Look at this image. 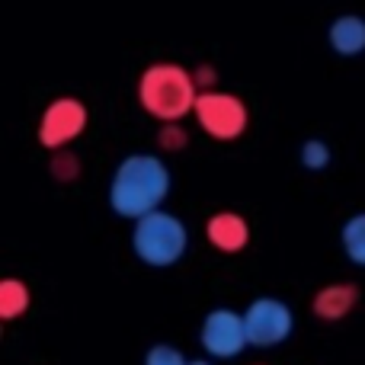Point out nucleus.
<instances>
[{
	"instance_id": "obj_1",
	"label": "nucleus",
	"mask_w": 365,
	"mask_h": 365,
	"mask_svg": "<svg viewBox=\"0 0 365 365\" xmlns=\"http://www.w3.org/2000/svg\"><path fill=\"white\" fill-rule=\"evenodd\" d=\"M170 186L173 177L164 158L148 151L128 154L119 160L113 182H109V205L119 218L141 221L148 215L160 212L164 199L170 195Z\"/></svg>"
},
{
	"instance_id": "obj_2",
	"label": "nucleus",
	"mask_w": 365,
	"mask_h": 365,
	"mask_svg": "<svg viewBox=\"0 0 365 365\" xmlns=\"http://www.w3.org/2000/svg\"><path fill=\"white\" fill-rule=\"evenodd\" d=\"M199 87H195L192 71L173 61H158L145 68L138 77V103L148 115L160 119L164 125H177L189 113H195Z\"/></svg>"
},
{
	"instance_id": "obj_3",
	"label": "nucleus",
	"mask_w": 365,
	"mask_h": 365,
	"mask_svg": "<svg viewBox=\"0 0 365 365\" xmlns=\"http://www.w3.org/2000/svg\"><path fill=\"white\" fill-rule=\"evenodd\" d=\"M132 250L145 266L167 269L177 266L189 250V231L173 212H154L148 218L135 221L132 227Z\"/></svg>"
},
{
	"instance_id": "obj_4",
	"label": "nucleus",
	"mask_w": 365,
	"mask_h": 365,
	"mask_svg": "<svg viewBox=\"0 0 365 365\" xmlns=\"http://www.w3.org/2000/svg\"><path fill=\"white\" fill-rule=\"evenodd\" d=\"M192 115L215 141L240 138V135L247 132V122H250L247 103L240 100V96H234V93H225V90H208V93H199Z\"/></svg>"
},
{
	"instance_id": "obj_5",
	"label": "nucleus",
	"mask_w": 365,
	"mask_h": 365,
	"mask_svg": "<svg viewBox=\"0 0 365 365\" xmlns=\"http://www.w3.org/2000/svg\"><path fill=\"white\" fill-rule=\"evenodd\" d=\"M244 327H247V340L257 349H272L279 343H285L295 330V314L282 298L272 295H259L247 304L244 311Z\"/></svg>"
},
{
	"instance_id": "obj_6",
	"label": "nucleus",
	"mask_w": 365,
	"mask_h": 365,
	"mask_svg": "<svg viewBox=\"0 0 365 365\" xmlns=\"http://www.w3.org/2000/svg\"><path fill=\"white\" fill-rule=\"evenodd\" d=\"M90 122V113L77 96H58L45 106L42 119H38V145L48 151H64L71 141H77L83 135Z\"/></svg>"
},
{
	"instance_id": "obj_7",
	"label": "nucleus",
	"mask_w": 365,
	"mask_h": 365,
	"mask_svg": "<svg viewBox=\"0 0 365 365\" xmlns=\"http://www.w3.org/2000/svg\"><path fill=\"white\" fill-rule=\"evenodd\" d=\"M199 343L205 349V356L212 359H234L240 356L250 340H247V327H244V314L231 308H215L205 314L199 330Z\"/></svg>"
},
{
	"instance_id": "obj_8",
	"label": "nucleus",
	"mask_w": 365,
	"mask_h": 365,
	"mask_svg": "<svg viewBox=\"0 0 365 365\" xmlns=\"http://www.w3.org/2000/svg\"><path fill=\"white\" fill-rule=\"evenodd\" d=\"M205 237L215 250L221 253H240L250 244V225L237 212H215L205 225Z\"/></svg>"
},
{
	"instance_id": "obj_9",
	"label": "nucleus",
	"mask_w": 365,
	"mask_h": 365,
	"mask_svg": "<svg viewBox=\"0 0 365 365\" xmlns=\"http://www.w3.org/2000/svg\"><path fill=\"white\" fill-rule=\"evenodd\" d=\"M359 302V285L353 282H334V285H324L321 292L314 295V314L321 321H343L349 311L356 308Z\"/></svg>"
},
{
	"instance_id": "obj_10",
	"label": "nucleus",
	"mask_w": 365,
	"mask_h": 365,
	"mask_svg": "<svg viewBox=\"0 0 365 365\" xmlns=\"http://www.w3.org/2000/svg\"><path fill=\"white\" fill-rule=\"evenodd\" d=\"M330 48L336 51L340 58H356L365 51V19L356 16V13H343L330 23L327 29Z\"/></svg>"
},
{
	"instance_id": "obj_11",
	"label": "nucleus",
	"mask_w": 365,
	"mask_h": 365,
	"mask_svg": "<svg viewBox=\"0 0 365 365\" xmlns=\"http://www.w3.org/2000/svg\"><path fill=\"white\" fill-rule=\"evenodd\" d=\"M32 295H29V285L19 282V279H4L0 282V321H16L29 311Z\"/></svg>"
},
{
	"instance_id": "obj_12",
	"label": "nucleus",
	"mask_w": 365,
	"mask_h": 365,
	"mask_svg": "<svg viewBox=\"0 0 365 365\" xmlns=\"http://www.w3.org/2000/svg\"><path fill=\"white\" fill-rule=\"evenodd\" d=\"M340 240H343V250H346L349 263L365 266V212L353 215V218L343 225Z\"/></svg>"
},
{
	"instance_id": "obj_13",
	"label": "nucleus",
	"mask_w": 365,
	"mask_h": 365,
	"mask_svg": "<svg viewBox=\"0 0 365 365\" xmlns=\"http://www.w3.org/2000/svg\"><path fill=\"white\" fill-rule=\"evenodd\" d=\"M330 160H334V154H330L327 141L311 138L302 145V167H308V170H327Z\"/></svg>"
},
{
	"instance_id": "obj_14",
	"label": "nucleus",
	"mask_w": 365,
	"mask_h": 365,
	"mask_svg": "<svg viewBox=\"0 0 365 365\" xmlns=\"http://www.w3.org/2000/svg\"><path fill=\"white\" fill-rule=\"evenodd\" d=\"M145 365H189V359L170 343H158L145 353Z\"/></svg>"
},
{
	"instance_id": "obj_15",
	"label": "nucleus",
	"mask_w": 365,
	"mask_h": 365,
	"mask_svg": "<svg viewBox=\"0 0 365 365\" xmlns=\"http://www.w3.org/2000/svg\"><path fill=\"white\" fill-rule=\"evenodd\" d=\"M77 173H81V164H77L74 154H68V151L51 154V177L55 180L71 182V180H77Z\"/></svg>"
},
{
	"instance_id": "obj_16",
	"label": "nucleus",
	"mask_w": 365,
	"mask_h": 365,
	"mask_svg": "<svg viewBox=\"0 0 365 365\" xmlns=\"http://www.w3.org/2000/svg\"><path fill=\"white\" fill-rule=\"evenodd\" d=\"M158 145H160V151H173V154H177V151H182V148L189 145V132L180 125V122H177V125H164L158 132Z\"/></svg>"
},
{
	"instance_id": "obj_17",
	"label": "nucleus",
	"mask_w": 365,
	"mask_h": 365,
	"mask_svg": "<svg viewBox=\"0 0 365 365\" xmlns=\"http://www.w3.org/2000/svg\"><path fill=\"white\" fill-rule=\"evenodd\" d=\"M189 365H212V359H189Z\"/></svg>"
}]
</instances>
